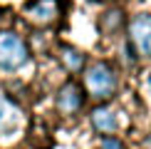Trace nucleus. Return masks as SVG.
Returning a JSON list of instances; mask_svg holds the SVG:
<instances>
[{
	"mask_svg": "<svg viewBox=\"0 0 151 149\" xmlns=\"http://www.w3.org/2000/svg\"><path fill=\"white\" fill-rule=\"evenodd\" d=\"M124 12L122 10H106V12H102V17H99V27H102V33H106V35H111V33H119V30L124 27Z\"/></svg>",
	"mask_w": 151,
	"mask_h": 149,
	"instance_id": "nucleus-9",
	"label": "nucleus"
},
{
	"mask_svg": "<svg viewBox=\"0 0 151 149\" xmlns=\"http://www.w3.org/2000/svg\"><path fill=\"white\" fill-rule=\"evenodd\" d=\"M57 3H60V8H62V5H67V0H57Z\"/></svg>",
	"mask_w": 151,
	"mask_h": 149,
	"instance_id": "nucleus-11",
	"label": "nucleus"
},
{
	"mask_svg": "<svg viewBox=\"0 0 151 149\" xmlns=\"http://www.w3.org/2000/svg\"><path fill=\"white\" fill-rule=\"evenodd\" d=\"M17 122H20V109H17L8 97L0 95V134L15 129Z\"/></svg>",
	"mask_w": 151,
	"mask_h": 149,
	"instance_id": "nucleus-7",
	"label": "nucleus"
},
{
	"mask_svg": "<svg viewBox=\"0 0 151 149\" xmlns=\"http://www.w3.org/2000/svg\"><path fill=\"white\" fill-rule=\"evenodd\" d=\"M60 3L57 0H35V3H27V20L37 25V27H45V25H52L60 17Z\"/></svg>",
	"mask_w": 151,
	"mask_h": 149,
	"instance_id": "nucleus-5",
	"label": "nucleus"
},
{
	"mask_svg": "<svg viewBox=\"0 0 151 149\" xmlns=\"http://www.w3.org/2000/svg\"><path fill=\"white\" fill-rule=\"evenodd\" d=\"M92 127L97 129V132H102V134H114L116 127H119L114 109L104 107V104H99L97 109H92Z\"/></svg>",
	"mask_w": 151,
	"mask_h": 149,
	"instance_id": "nucleus-6",
	"label": "nucleus"
},
{
	"mask_svg": "<svg viewBox=\"0 0 151 149\" xmlns=\"http://www.w3.org/2000/svg\"><path fill=\"white\" fill-rule=\"evenodd\" d=\"M84 107V90L77 82H67L62 85V90L57 92V112L65 117H72Z\"/></svg>",
	"mask_w": 151,
	"mask_h": 149,
	"instance_id": "nucleus-4",
	"label": "nucleus"
},
{
	"mask_svg": "<svg viewBox=\"0 0 151 149\" xmlns=\"http://www.w3.org/2000/svg\"><path fill=\"white\" fill-rule=\"evenodd\" d=\"M146 147H149V149H151V139H149V142H146Z\"/></svg>",
	"mask_w": 151,
	"mask_h": 149,
	"instance_id": "nucleus-13",
	"label": "nucleus"
},
{
	"mask_svg": "<svg viewBox=\"0 0 151 149\" xmlns=\"http://www.w3.org/2000/svg\"><path fill=\"white\" fill-rule=\"evenodd\" d=\"M84 92L94 102H106L116 92V72L109 62H92L84 70Z\"/></svg>",
	"mask_w": 151,
	"mask_h": 149,
	"instance_id": "nucleus-1",
	"label": "nucleus"
},
{
	"mask_svg": "<svg viewBox=\"0 0 151 149\" xmlns=\"http://www.w3.org/2000/svg\"><path fill=\"white\" fill-rule=\"evenodd\" d=\"M149 90H151V72H149Z\"/></svg>",
	"mask_w": 151,
	"mask_h": 149,
	"instance_id": "nucleus-12",
	"label": "nucleus"
},
{
	"mask_svg": "<svg viewBox=\"0 0 151 149\" xmlns=\"http://www.w3.org/2000/svg\"><path fill=\"white\" fill-rule=\"evenodd\" d=\"M97 149H127V147H124V142L119 139V137L104 134L102 139H99V147H97Z\"/></svg>",
	"mask_w": 151,
	"mask_h": 149,
	"instance_id": "nucleus-10",
	"label": "nucleus"
},
{
	"mask_svg": "<svg viewBox=\"0 0 151 149\" xmlns=\"http://www.w3.org/2000/svg\"><path fill=\"white\" fill-rule=\"evenodd\" d=\"M60 60H62V65H65V70L67 72H82V70H84V55H82L79 52V50L77 47H70V45H65V47H62L60 50Z\"/></svg>",
	"mask_w": 151,
	"mask_h": 149,
	"instance_id": "nucleus-8",
	"label": "nucleus"
},
{
	"mask_svg": "<svg viewBox=\"0 0 151 149\" xmlns=\"http://www.w3.org/2000/svg\"><path fill=\"white\" fill-rule=\"evenodd\" d=\"M129 45L141 57H151V12H141L129 22Z\"/></svg>",
	"mask_w": 151,
	"mask_h": 149,
	"instance_id": "nucleus-3",
	"label": "nucleus"
},
{
	"mask_svg": "<svg viewBox=\"0 0 151 149\" xmlns=\"http://www.w3.org/2000/svg\"><path fill=\"white\" fill-rule=\"evenodd\" d=\"M27 60H30V50L25 45V40L12 30H3L0 33V70L5 72L20 70Z\"/></svg>",
	"mask_w": 151,
	"mask_h": 149,
	"instance_id": "nucleus-2",
	"label": "nucleus"
}]
</instances>
